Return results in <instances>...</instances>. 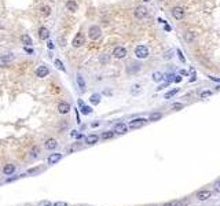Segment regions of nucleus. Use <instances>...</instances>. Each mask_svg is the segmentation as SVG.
<instances>
[{
    "instance_id": "obj_1",
    "label": "nucleus",
    "mask_w": 220,
    "mask_h": 206,
    "mask_svg": "<svg viewBox=\"0 0 220 206\" xmlns=\"http://www.w3.org/2000/svg\"><path fill=\"white\" fill-rule=\"evenodd\" d=\"M84 44H85V36L83 35L81 32H79L76 36H74V37H73L72 45L74 48H80V47H83Z\"/></svg>"
},
{
    "instance_id": "obj_2",
    "label": "nucleus",
    "mask_w": 220,
    "mask_h": 206,
    "mask_svg": "<svg viewBox=\"0 0 220 206\" xmlns=\"http://www.w3.org/2000/svg\"><path fill=\"white\" fill-rule=\"evenodd\" d=\"M135 55L136 58H139V59H146L149 56V50L146 45H138L135 48Z\"/></svg>"
},
{
    "instance_id": "obj_3",
    "label": "nucleus",
    "mask_w": 220,
    "mask_h": 206,
    "mask_svg": "<svg viewBox=\"0 0 220 206\" xmlns=\"http://www.w3.org/2000/svg\"><path fill=\"white\" fill-rule=\"evenodd\" d=\"M147 14H149V11L144 6H138L135 8V11H133V15H135L136 19H143V18L147 17Z\"/></svg>"
},
{
    "instance_id": "obj_4",
    "label": "nucleus",
    "mask_w": 220,
    "mask_h": 206,
    "mask_svg": "<svg viewBox=\"0 0 220 206\" xmlns=\"http://www.w3.org/2000/svg\"><path fill=\"white\" fill-rule=\"evenodd\" d=\"M88 36H89V39L92 40H98L102 36V30H100L99 26H96V25H92L89 30H88Z\"/></svg>"
},
{
    "instance_id": "obj_5",
    "label": "nucleus",
    "mask_w": 220,
    "mask_h": 206,
    "mask_svg": "<svg viewBox=\"0 0 220 206\" xmlns=\"http://www.w3.org/2000/svg\"><path fill=\"white\" fill-rule=\"evenodd\" d=\"M146 122H147V120L146 118H135L128 124V128H131V129H138V128L143 127Z\"/></svg>"
},
{
    "instance_id": "obj_6",
    "label": "nucleus",
    "mask_w": 220,
    "mask_h": 206,
    "mask_svg": "<svg viewBox=\"0 0 220 206\" xmlns=\"http://www.w3.org/2000/svg\"><path fill=\"white\" fill-rule=\"evenodd\" d=\"M113 56L116 58V59H123L127 56V50L124 47H116L114 48V51H113Z\"/></svg>"
},
{
    "instance_id": "obj_7",
    "label": "nucleus",
    "mask_w": 220,
    "mask_h": 206,
    "mask_svg": "<svg viewBox=\"0 0 220 206\" xmlns=\"http://www.w3.org/2000/svg\"><path fill=\"white\" fill-rule=\"evenodd\" d=\"M48 73H50V69H48L45 65H40V66L36 69V76H37V77H40V79L47 77Z\"/></svg>"
},
{
    "instance_id": "obj_8",
    "label": "nucleus",
    "mask_w": 220,
    "mask_h": 206,
    "mask_svg": "<svg viewBox=\"0 0 220 206\" xmlns=\"http://www.w3.org/2000/svg\"><path fill=\"white\" fill-rule=\"evenodd\" d=\"M62 159V154L61 153H54V154H51L50 157H48L47 162L48 165H55V164H58Z\"/></svg>"
},
{
    "instance_id": "obj_9",
    "label": "nucleus",
    "mask_w": 220,
    "mask_h": 206,
    "mask_svg": "<svg viewBox=\"0 0 220 206\" xmlns=\"http://www.w3.org/2000/svg\"><path fill=\"white\" fill-rule=\"evenodd\" d=\"M12 61H14V55H11V54H8V55H1L0 56V68L7 66L8 63H11Z\"/></svg>"
},
{
    "instance_id": "obj_10",
    "label": "nucleus",
    "mask_w": 220,
    "mask_h": 206,
    "mask_svg": "<svg viewBox=\"0 0 220 206\" xmlns=\"http://www.w3.org/2000/svg\"><path fill=\"white\" fill-rule=\"evenodd\" d=\"M172 17L175 19H183L184 18V10L182 7H173L172 8Z\"/></svg>"
},
{
    "instance_id": "obj_11",
    "label": "nucleus",
    "mask_w": 220,
    "mask_h": 206,
    "mask_svg": "<svg viewBox=\"0 0 220 206\" xmlns=\"http://www.w3.org/2000/svg\"><path fill=\"white\" fill-rule=\"evenodd\" d=\"M127 129H128V127L123 122H118V124L114 125V133H118V135H124V133H127Z\"/></svg>"
},
{
    "instance_id": "obj_12",
    "label": "nucleus",
    "mask_w": 220,
    "mask_h": 206,
    "mask_svg": "<svg viewBox=\"0 0 220 206\" xmlns=\"http://www.w3.org/2000/svg\"><path fill=\"white\" fill-rule=\"evenodd\" d=\"M211 195H212V192L208 190H201L197 192V198L200 199V201H206V199L211 198Z\"/></svg>"
},
{
    "instance_id": "obj_13",
    "label": "nucleus",
    "mask_w": 220,
    "mask_h": 206,
    "mask_svg": "<svg viewBox=\"0 0 220 206\" xmlns=\"http://www.w3.org/2000/svg\"><path fill=\"white\" fill-rule=\"evenodd\" d=\"M58 111H59L61 114H68L69 111H70V104L66 102H61L58 104Z\"/></svg>"
},
{
    "instance_id": "obj_14",
    "label": "nucleus",
    "mask_w": 220,
    "mask_h": 206,
    "mask_svg": "<svg viewBox=\"0 0 220 206\" xmlns=\"http://www.w3.org/2000/svg\"><path fill=\"white\" fill-rule=\"evenodd\" d=\"M66 10L70 12H76L79 10V4L74 1V0H68L66 1Z\"/></svg>"
},
{
    "instance_id": "obj_15",
    "label": "nucleus",
    "mask_w": 220,
    "mask_h": 206,
    "mask_svg": "<svg viewBox=\"0 0 220 206\" xmlns=\"http://www.w3.org/2000/svg\"><path fill=\"white\" fill-rule=\"evenodd\" d=\"M98 140H99V136L95 135V133H91V135H88L87 138H85V144H88V146H92V144L98 143Z\"/></svg>"
},
{
    "instance_id": "obj_16",
    "label": "nucleus",
    "mask_w": 220,
    "mask_h": 206,
    "mask_svg": "<svg viewBox=\"0 0 220 206\" xmlns=\"http://www.w3.org/2000/svg\"><path fill=\"white\" fill-rule=\"evenodd\" d=\"M56 146H58V142H56L55 139H47V140H45V144H44V147H45L47 150H55Z\"/></svg>"
},
{
    "instance_id": "obj_17",
    "label": "nucleus",
    "mask_w": 220,
    "mask_h": 206,
    "mask_svg": "<svg viewBox=\"0 0 220 206\" xmlns=\"http://www.w3.org/2000/svg\"><path fill=\"white\" fill-rule=\"evenodd\" d=\"M39 37H40V40H48V37H50V30H48L45 26H41V28L39 29Z\"/></svg>"
},
{
    "instance_id": "obj_18",
    "label": "nucleus",
    "mask_w": 220,
    "mask_h": 206,
    "mask_svg": "<svg viewBox=\"0 0 220 206\" xmlns=\"http://www.w3.org/2000/svg\"><path fill=\"white\" fill-rule=\"evenodd\" d=\"M77 85H79V88H80L81 92H85L87 85H85V81H84V79H83V76H81L80 73L77 74Z\"/></svg>"
},
{
    "instance_id": "obj_19",
    "label": "nucleus",
    "mask_w": 220,
    "mask_h": 206,
    "mask_svg": "<svg viewBox=\"0 0 220 206\" xmlns=\"http://www.w3.org/2000/svg\"><path fill=\"white\" fill-rule=\"evenodd\" d=\"M40 147L39 146H33L32 150H30V153H29V158L30 159H36L39 155H40Z\"/></svg>"
},
{
    "instance_id": "obj_20",
    "label": "nucleus",
    "mask_w": 220,
    "mask_h": 206,
    "mask_svg": "<svg viewBox=\"0 0 220 206\" xmlns=\"http://www.w3.org/2000/svg\"><path fill=\"white\" fill-rule=\"evenodd\" d=\"M15 172V165H12V164H7V165H4L3 168V173L7 174V176H10V174H12Z\"/></svg>"
},
{
    "instance_id": "obj_21",
    "label": "nucleus",
    "mask_w": 220,
    "mask_h": 206,
    "mask_svg": "<svg viewBox=\"0 0 220 206\" xmlns=\"http://www.w3.org/2000/svg\"><path fill=\"white\" fill-rule=\"evenodd\" d=\"M39 11H40V14L43 17L51 15V7H50V6H41V7L39 8Z\"/></svg>"
},
{
    "instance_id": "obj_22",
    "label": "nucleus",
    "mask_w": 220,
    "mask_h": 206,
    "mask_svg": "<svg viewBox=\"0 0 220 206\" xmlns=\"http://www.w3.org/2000/svg\"><path fill=\"white\" fill-rule=\"evenodd\" d=\"M21 43L24 44L25 47H28V45L32 44V37H30L29 35H22L21 36Z\"/></svg>"
},
{
    "instance_id": "obj_23",
    "label": "nucleus",
    "mask_w": 220,
    "mask_h": 206,
    "mask_svg": "<svg viewBox=\"0 0 220 206\" xmlns=\"http://www.w3.org/2000/svg\"><path fill=\"white\" fill-rule=\"evenodd\" d=\"M114 131H106V132H103L102 135H100V138L102 139H105V140H109V139H113L114 138Z\"/></svg>"
},
{
    "instance_id": "obj_24",
    "label": "nucleus",
    "mask_w": 220,
    "mask_h": 206,
    "mask_svg": "<svg viewBox=\"0 0 220 206\" xmlns=\"http://www.w3.org/2000/svg\"><path fill=\"white\" fill-rule=\"evenodd\" d=\"M183 39L187 41V43H193L194 41V39H195V36H194V33L193 32H186L183 36Z\"/></svg>"
},
{
    "instance_id": "obj_25",
    "label": "nucleus",
    "mask_w": 220,
    "mask_h": 206,
    "mask_svg": "<svg viewBox=\"0 0 220 206\" xmlns=\"http://www.w3.org/2000/svg\"><path fill=\"white\" fill-rule=\"evenodd\" d=\"M99 62L102 65H106L110 62V55L109 54H102V55H99Z\"/></svg>"
},
{
    "instance_id": "obj_26",
    "label": "nucleus",
    "mask_w": 220,
    "mask_h": 206,
    "mask_svg": "<svg viewBox=\"0 0 220 206\" xmlns=\"http://www.w3.org/2000/svg\"><path fill=\"white\" fill-rule=\"evenodd\" d=\"M89 102L92 103V104H99L100 102V95L99 94H94V95H91V98H89Z\"/></svg>"
},
{
    "instance_id": "obj_27",
    "label": "nucleus",
    "mask_w": 220,
    "mask_h": 206,
    "mask_svg": "<svg viewBox=\"0 0 220 206\" xmlns=\"http://www.w3.org/2000/svg\"><path fill=\"white\" fill-rule=\"evenodd\" d=\"M44 169L40 166H37V168H32V169H28V172H26V174H29V176H33V174H36L39 173V172H43Z\"/></svg>"
},
{
    "instance_id": "obj_28",
    "label": "nucleus",
    "mask_w": 220,
    "mask_h": 206,
    "mask_svg": "<svg viewBox=\"0 0 220 206\" xmlns=\"http://www.w3.org/2000/svg\"><path fill=\"white\" fill-rule=\"evenodd\" d=\"M162 79H164V74H162V73H160V71H156V73H153V81L158 83V81H161Z\"/></svg>"
},
{
    "instance_id": "obj_29",
    "label": "nucleus",
    "mask_w": 220,
    "mask_h": 206,
    "mask_svg": "<svg viewBox=\"0 0 220 206\" xmlns=\"http://www.w3.org/2000/svg\"><path fill=\"white\" fill-rule=\"evenodd\" d=\"M161 117H162V114H161V113H151V114H150V117H149V121H158Z\"/></svg>"
},
{
    "instance_id": "obj_30",
    "label": "nucleus",
    "mask_w": 220,
    "mask_h": 206,
    "mask_svg": "<svg viewBox=\"0 0 220 206\" xmlns=\"http://www.w3.org/2000/svg\"><path fill=\"white\" fill-rule=\"evenodd\" d=\"M177 92H179V88H175V89H172V91L167 92V94H165V99H171V98H172V96H175Z\"/></svg>"
},
{
    "instance_id": "obj_31",
    "label": "nucleus",
    "mask_w": 220,
    "mask_h": 206,
    "mask_svg": "<svg viewBox=\"0 0 220 206\" xmlns=\"http://www.w3.org/2000/svg\"><path fill=\"white\" fill-rule=\"evenodd\" d=\"M81 113H83L84 115H88V114H91V113H92V110H91V107H89V106L83 104V106H81Z\"/></svg>"
},
{
    "instance_id": "obj_32",
    "label": "nucleus",
    "mask_w": 220,
    "mask_h": 206,
    "mask_svg": "<svg viewBox=\"0 0 220 206\" xmlns=\"http://www.w3.org/2000/svg\"><path fill=\"white\" fill-rule=\"evenodd\" d=\"M139 92H140V85H138V84L132 85V88H131V94H132V95H136V94H139Z\"/></svg>"
},
{
    "instance_id": "obj_33",
    "label": "nucleus",
    "mask_w": 220,
    "mask_h": 206,
    "mask_svg": "<svg viewBox=\"0 0 220 206\" xmlns=\"http://www.w3.org/2000/svg\"><path fill=\"white\" fill-rule=\"evenodd\" d=\"M54 65H55V68H56V69H59V70H63V71H65V68H63V63H62V61L55 59Z\"/></svg>"
},
{
    "instance_id": "obj_34",
    "label": "nucleus",
    "mask_w": 220,
    "mask_h": 206,
    "mask_svg": "<svg viewBox=\"0 0 220 206\" xmlns=\"http://www.w3.org/2000/svg\"><path fill=\"white\" fill-rule=\"evenodd\" d=\"M132 66H133V68H128L127 69V71H128V73H133V71H136V70H139L140 69V65H138V63H131Z\"/></svg>"
},
{
    "instance_id": "obj_35",
    "label": "nucleus",
    "mask_w": 220,
    "mask_h": 206,
    "mask_svg": "<svg viewBox=\"0 0 220 206\" xmlns=\"http://www.w3.org/2000/svg\"><path fill=\"white\" fill-rule=\"evenodd\" d=\"M173 52H175L173 50H168V51H167L164 55H162V58H164V59H171V58L173 56Z\"/></svg>"
},
{
    "instance_id": "obj_36",
    "label": "nucleus",
    "mask_w": 220,
    "mask_h": 206,
    "mask_svg": "<svg viewBox=\"0 0 220 206\" xmlns=\"http://www.w3.org/2000/svg\"><path fill=\"white\" fill-rule=\"evenodd\" d=\"M212 95V91H202L201 92V99H205V98H209V96Z\"/></svg>"
},
{
    "instance_id": "obj_37",
    "label": "nucleus",
    "mask_w": 220,
    "mask_h": 206,
    "mask_svg": "<svg viewBox=\"0 0 220 206\" xmlns=\"http://www.w3.org/2000/svg\"><path fill=\"white\" fill-rule=\"evenodd\" d=\"M183 103H173L172 104V109L173 110H180V109H183Z\"/></svg>"
},
{
    "instance_id": "obj_38",
    "label": "nucleus",
    "mask_w": 220,
    "mask_h": 206,
    "mask_svg": "<svg viewBox=\"0 0 220 206\" xmlns=\"http://www.w3.org/2000/svg\"><path fill=\"white\" fill-rule=\"evenodd\" d=\"M37 206H51V202L50 201H41V202H39Z\"/></svg>"
},
{
    "instance_id": "obj_39",
    "label": "nucleus",
    "mask_w": 220,
    "mask_h": 206,
    "mask_svg": "<svg viewBox=\"0 0 220 206\" xmlns=\"http://www.w3.org/2000/svg\"><path fill=\"white\" fill-rule=\"evenodd\" d=\"M52 206H68V203H66V202H62V201H58V202H55Z\"/></svg>"
},
{
    "instance_id": "obj_40",
    "label": "nucleus",
    "mask_w": 220,
    "mask_h": 206,
    "mask_svg": "<svg viewBox=\"0 0 220 206\" xmlns=\"http://www.w3.org/2000/svg\"><path fill=\"white\" fill-rule=\"evenodd\" d=\"M179 203L176 202V201H172V202H167V203H164V206H177Z\"/></svg>"
},
{
    "instance_id": "obj_41",
    "label": "nucleus",
    "mask_w": 220,
    "mask_h": 206,
    "mask_svg": "<svg viewBox=\"0 0 220 206\" xmlns=\"http://www.w3.org/2000/svg\"><path fill=\"white\" fill-rule=\"evenodd\" d=\"M177 55H179V59L182 61V62H186V59H184V56H183V54H182L180 50H177Z\"/></svg>"
},
{
    "instance_id": "obj_42",
    "label": "nucleus",
    "mask_w": 220,
    "mask_h": 206,
    "mask_svg": "<svg viewBox=\"0 0 220 206\" xmlns=\"http://www.w3.org/2000/svg\"><path fill=\"white\" fill-rule=\"evenodd\" d=\"M213 187H215V191H217V192H220V180H219V182H216V183H215V186H213Z\"/></svg>"
},
{
    "instance_id": "obj_43",
    "label": "nucleus",
    "mask_w": 220,
    "mask_h": 206,
    "mask_svg": "<svg viewBox=\"0 0 220 206\" xmlns=\"http://www.w3.org/2000/svg\"><path fill=\"white\" fill-rule=\"evenodd\" d=\"M173 81H175V83H180V81H182V77H179V76H175Z\"/></svg>"
},
{
    "instance_id": "obj_44",
    "label": "nucleus",
    "mask_w": 220,
    "mask_h": 206,
    "mask_svg": "<svg viewBox=\"0 0 220 206\" xmlns=\"http://www.w3.org/2000/svg\"><path fill=\"white\" fill-rule=\"evenodd\" d=\"M47 47H48V50H54V44L51 43V41H48V44H47Z\"/></svg>"
},
{
    "instance_id": "obj_45",
    "label": "nucleus",
    "mask_w": 220,
    "mask_h": 206,
    "mask_svg": "<svg viewBox=\"0 0 220 206\" xmlns=\"http://www.w3.org/2000/svg\"><path fill=\"white\" fill-rule=\"evenodd\" d=\"M25 51L28 52V54H33V50L32 48H29V47H25Z\"/></svg>"
},
{
    "instance_id": "obj_46",
    "label": "nucleus",
    "mask_w": 220,
    "mask_h": 206,
    "mask_svg": "<svg viewBox=\"0 0 220 206\" xmlns=\"http://www.w3.org/2000/svg\"><path fill=\"white\" fill-rule=\"evenodd\" d=\"M209 79L212 80V81H220V79H217V77H212V76H209Z\"/></svg>"
},
{
    "instance_id": "obj_47",
    "label": "nucleus",
    "mask_w": 220,
    "mask_h": 206,
    "mask_svg": "<svg viewBox=\"0 0 220 206\" xmlns=\"http://www.w3.org/2000/svg\"><path fill=\"white\" fill-rule=\"evenodd\" d=\"M165 30H168V32H169V30H171V26H169V25H167V24H165Z\"/></svg>"
},
{
    "instance_id": "obj_48",
    "label": "nucleus",
    "mask_w": 220,
    "mask_h": 206,
    "mask_svg": "<svg viewBox=\"0 0 220 206\" xmlns=\"http://www.w3.org/2000/svg\"><path fill=\"white\" fill-rule=\"evenodd\" d=\"M180 74H183V76H186V74H187V70H180Z\"/></svg>"
},
{
    "instance_id": "obj_49",
    "label": "nucleus",
    "mask_w": 220,
    "mask_h": 206,
    "mask_svg": "<svg viewBox=\"0 0 220 206\" xmlns=\"http://www.w3.org/2000/svg\"><path fill=\"white\" fill-rule=\"evenodd\" d=\"M98 125H99V122H92V127H94V128L98 127Z\"/></svg>"
},
{
    "instance_id": "obj_50",
    "label": "nucleus",
    "mask_w": 220,
    "mask_h": 206,
    "mask_svg": "<svg viewBox=\"0 0 220 206\" xmlns=\"http://www.w3.org/2000/svg\"><path fill=\"white\" fill-rule=\"evenodd\" d=\"M144 3H149V1H151V0H143Z\"/></svg>"
},
{
    "instance_id": "obj_51",
    "label": "nucleus",
    "mask_w": 220,
    "mask_h": 206,
    "mask_svg": "<svg viewBox=\"0 0 220 206\" xmlns=\"http://www.w3.org/2000/svg\"><path fill=\"white\" fill-rule=\"evenodd\" d=\"M216 89H217V91H220V85H219V87H216Z\"/></svg>"
},
{
    "instance_id": "obj_52",
    "label": "nucleus",
    "mask_w": 220,
    "mask_h": 206,
    "mask_svg": "<svg viewBox=\"0 0 220 206\" xmlns=\"http://www.w3.org/2000/svg\"><path fill=\"white\" fill-rule=\"evenodd\" d=\"M158 1H165V0H158Z\"/></svg>"
}]
</instances>
